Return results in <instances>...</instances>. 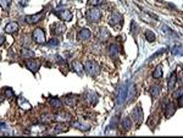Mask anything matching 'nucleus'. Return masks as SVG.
Here are the masks:
<instances>
[{
	"mask_svg": "<svg viewBox=\"0 0 183 138\" xmlns=\"http://www.w3.org/2000/svg\"><path fill=\"white\" fill-rule=\"evenodd\" d=\"M175 111H176V108H175V105L172 103L166 105V108H165V115H166V117H171L175 114Z\"/></svg>",
	"mask_w": 183,
	"mask_h": 138,
	"instance_id": "obj_16",
	"label": "nucleus"
},
{
	"mask_svg": "<svg viewBox=\"0 0 183 138\" xmlns=\"http://www.w3.org/2000/svg\"><path fill=\"white\" fill-rule=\"evenodd\" d=\"M26 66H27V69H29L31 71H33V72H37L39 67H40V61L39 60H35V59H28V60H26Z\"/></svg>",
	"mask_w": 183,
	"mask_h": 138,
	"instance_id": "obj_4",
	"label": "nucleus"
},
{
	"mask_svg": "<svg viewBox=\"0 0 183 138\" xmlns=\"http://www.w3.org/2000/svg\"><path fill=\"white\" fill-rule=\"evenodd\" d=\"M149 93H150V95L153 97V99H156L161 93V86H153V87L150 88V92Z\"/></svg>",
	"mask_w": 183,
	"mask_h": 138,
	"instance_id": "obj_14",
	"label": "nucleus"
},
{
	"mask_svg": "<svg viewBox=\"0 0 183 138\" xmlns=\"http://www.w3.org/2000/svg\"><path fill=\"white\" fill-rule=\"evenodd\" d=\"M91 37H92L91 31L87 29V28H83V29H81L80 32H78L77 39L78 40H88V39H91Z\"/></svg>",
	"mask_w": 183,
	"mask_h": 138,
	"instance_id": "obj_10",
	"label": "nucleus"
},
{
	"mask_svg": "<svg viewBox=\"0 0 183 138\" xmlns=\"http://www.w3.org/2000/svg\"><path fill=\"white\" fill-rule=\"evenodd\" d=\"M100 19H102V11L98 8H93L91 10H88V12H87V20L88 21L97 23L100 21Z\"/></svg>",
	"mask_w": 183,
	"mask_h": 138,
	"instance_id": "obj_1",
	"label": "nucleus"
},
{
	"mask_svg": "<svg viewBox=\"0 0 183 138\" xmlns=\"http://www.w3.org/2000/svg\"><path fill=\"white\" fill-rule=\"evenodd\" d=\"M5 43V37L4 35H0V45H3Z\"/></svg>",
	"mask_w": 183,
	"mask_h": 138,
	"instance_id": "obj_32",
	"label": "nucleus"
},
{
	"mask_svg": "<svg viewBox=\"0 0 183 138\" xmlns=\"http://www.w3.org/2000/svg\"><path fill=\"white\" fill-rule=\"evenodd\" d=\"M145 37H147V39H148L149 42H154V40L156 39L154 32H151V31H147V32H145Z\"/></svg>",
	"mask_w": 183,
	"mask_h": 138,
	"instance_id": "obj_24",
	"label": "nucleus"
},
{
	"mask_svg": "<svg viewBox=\"0 0 183 138\" xmlns=\"http://www.w3.org/2000/svg\"><path fill=\"white\" fill-rule=\"evenodd\" d=\"M127 93H128V88H127L126 86H122L121 89H120V92H118L117 99H116L117 105H122V104L125 103V100H126L127 98Z\"/></svg>",
	"mask_w": 183,
	"mask_h": 138,
	"instance_id": "obj_5",
	"label": "nucleus"
},
{
	"mask_svg": "<svg viewBox=\"0 0 183 138\" xmlns=\"http://www.w3.org/2000/svg\"><path fill=\"white\" fill-rule=\"evenodd\" d=\"M84 70L87 71V73L89 76H97L100 72L99 65L97 62H94V61H87L86 65H84Z\"/></svg>",
	"mask_w": 183,
	"mask_h": 138,
	"instance_id": "obj_2",
	"label": "nucleus"
},
{
	"mask_svg": "<svg viewBox=\"0 0 183 138\" xmlns=\"http://www.w3.org/2000/svg\"><path fill=\"white\" fill-rule=\"evenodd\" d=\"M49 104H50L54 109H61V106H62V103H61V100H60L59 98H51L50 102H49Z\"/></svg>",
	"mask_w": 183,
	"mask_h": 138,
	"instance_id": "obj_19",
	"label": "nucleus"
},
{
	"mask_svg": "<svg viewBox=\"0 0 183 138\" xmlns=\"http://www.w3.org/2000/svg\"><path fill=\"white\" fill-rule=\"evenodd\" d=\"M10 4H11V0H0V5H1V8L4 10H8Z\"/></svg>",
	"mask_w": 183,
	"mask_h": 138,
	"instance_id": "obj_25",
	"label": "nucleus"
},
{
	"mask_svg": "<svg viewBox=\"0 0 183 138\" xmlns=\"http://www.w3.org/2000/svg\"><path fill=\"white\" fill-rule=\"evenodd\" d=\"M109 23L111 24V26H117V24H122V16L120 15V13H117V12H115L112 13L111 16H110V19H109Z\"/></svg>",
	"mask_w": 183,
	"mask_h": 138,
	"instance_id": "obj_9",
	"label": "nucleus"
},
{
	"mask_svg": "<svg viewBox=\"0 0 183 138\" xmlns=\"http://www.w3.org/2000/svg\"><path fill=\"white\" fill-rule=\"evenodd\" d=\"M161 76H162V69H161V66H158L155 71L153 72V77L154 78H160Z\"/></svg>",
	"mask_w": 183,
	"mask_h": 138,
	"instance_id": "obj_23",
	"label": "nucleus"
},
{
	"mask_svg": "<svg viewBox=\"0 0 183 138\" xmlns=\"http://www.w3.org/2000/svg\"><path fill=\"white\" fill-rule=\"evenodd\" d=\"M4 94L6 98H13V91L11 88H5L4 89Z\"/></svg>",
	"mask_w": 183,
	"mask_h": 138,
	"instance_id": "obj_27",
	"label": "nucleus"
},
{
	"mask_svg": "<svg viewBox=\"0 0 183 138\" xmlns=\"http://www.w3.org/2000/svg\"><path fill=\"white\" fill-rule=\"evenodd\" d=\"M65 29H66V27L62 24L61 22H56L54 23L53 26H51V33L53 34H61V33H64L65 32Z\"/></svg>",
	"mask_w": 183,
	"mask_h": 138,
	"instance_id": "obj_7",
	"label": "nucleus"
},
{
	"mask_svg": "<svg viewBox=\"0 0 183 138\" xmlns=\"http://www.w3.org/2000/svg\"><path fill=\"white\" fill-rule=\"evenodd\" d=\"M21 54H22V58L24 59V60H28V59L34 58V53H33L32 50L27 49V48H23L22 51H21Z\"/></svg>",
	"mask_w": 183,
	"mask_h": 138,
	"instance_id": "obj_17",
	"label": "nucleus"
},
{
	"mask_svg": "<svg viewBox=\"0 0 183 138\" xmlns=\"http://www.w3.org/2000/svg\"><path fill=\"white\" fill-rule=\"evenodd\" d=\"M137 95V87L136 86H132V88L129 89V98L131 99H134Z\"/></svg>",
	"mask_w": 183,
	"mask_h": 138,
	"instance_id": "obj_26",
	"label": "nucleus"
},
{
	"mask_svg": "<svg viewBox=\"0 0 183 138\" xmlns=\"http://www.w3.org/2000/svg\"><path fill=\"white\" fill-rule=\"evenodd\" d=\"M48 45L49 46H57L59 45V40L55 39V38H53V39H50V40L48 42Z\"/></svg>",
	"mask_w": 183,
	"mask_h": 138,
	"instance_id": "obj_28",
	"label": "nucleus"
},
{
	"mask_svg": "<svg viewBox=\"0 0 183 138\" xmlns=\"http://www.w3.org/2000/svg\"><path fill=\"white\" fill-rule=\"evenodd\" d=\"M103 0H89V5L92 6H98Z\"/></svg>",
	"mask_w": 183,
	"mask_h": 138,
	"instance_id": "obj_29",
	"label": "nucleus"
},
{
	"mask_svg": "<svg viewBox=\"0 0 183 138\" xmlns=\"http://www.w3.org/2000/svg\"><path fill=\"white\" fill-rule=\"evenodd\" d=\"M178 106H180V108H182L183 106V95H181L180 99H178Z\"/></svg>",
	"mask_w": 183,
	"mask_h": 138,
	"instance_id": "obj_31",
	"label": "nucleus"
},
{
	"mask_svg": "<svg viewBox=\"0 0 183 138\" xmlns=\"http://www.w3.org/2000/svg\"><path fill=\"white\" fill-rule=\"evenodd\" d=\"M44 17V12H38L35 15H29V16H26V22L29 23V24H33V23L39 22Z\"/></svg>",
	"mask_w": 183,
	"mask_h": 138,
	"instance_id": "obj_6",
	"label": "nucleus"
},
{
	"mask_svg": "<svg viewBox=\"0 0 183 138\" xmlns=\"http://www.w3.org/2000/svg\"><path fill=\"white\" fill-rule=\"evenodd\" d=\"M18 29V24L17 22H10L5 26V32L6 33H15Z\"/></svg>",
	"mask_w": 183,
	"mask_h": 138,
	"instance_id": "obj_12",
	"label": "nucleus"
},
{
	"mask_svg": "<svg viewBox=\"0 0 183 138\" xmlns=\"http://www.w3.org/2000/svg\"><path fill=\"white\" fill-rule=\"evenodd\" d=\"M109 49H110V55H111L112 58H115V56L117 55V53H118V48H117V45H116V44H111Z\"/></svg>",
	"mask_w": 183,
	"mask_h": 138,
	"instance_id": "obj_22",
	"label": "nucleus"
},
{
	"mask_svg": "<svg viewBox=\"0 0 183 138\" xmlns=\"http://www.w3.org/2000/svg\"><path fill=\"white\" fill-rule=\"evenodd\" d=\"M117 122H118V117L116 116V117H114V120L111 121V124H110V127H111V128H115V126L117 125Z\"/></svg>",
	"mask_w": 183,
	"mask_h": 138,
	"instance_id": "obj_30",
	"label": "nucleus"
},
{
	"mask_svg": "<svg viewBox=\"0 0 183 138\" xmlns=\"http://www.w3.org/2000/svg\"><path fill=\"white\" fill-rule=\"evenodd\" d=\"M72 69L75 70L78 75H82L83 73V70H84V66L81 64L80 61H73L72 62Z\"/></svg>",
	"mask_w": 183,
	"mask_h": 138,
	"instance_id": "obj_18",
	"label": "nucleus"
},
{
	"mask_svg": "<svg viewBox=\"0 0 183 138\" xmlns=\"http://www.w3.org/2000/svg\"><path fill=\"white\" fill-rule=\"evenodd\" d=\"M132 117H133V120L136 121L137 125H139V124L142 122V120H143V111H142L140 106H137V108L133 110V113H132Z\"/></svg>",
	"mask_w": 183,
	"mask_h": 138,
	"instance_id": "obj_8",
	"label": "nucleus"
},
{
	"mask_svg": "<svg viewBox=\"0 0 183 138\" xmlns=\"http://www.w3.org/2000/svg\"><path fill=\"white\" fill-rule=\"evenodd\" d=\"M18 105L22 106V109H23V105H24V110H29L31 109V104L28 103V102H26L23 98H18Z\"/></svg>",
	"mask_w": 183,
	"mask_h": 138,
	"instance_id": "obj_21",
	"label": "nucleus"
},
{
	"mask_svg": "<svg viewBox=\"0 0 183 138\" xmlns=\"http://www.w3.org/2000/svg\"><path fill=\"white\" fill-rule=\"evenodd\" d=\"M131 126H132L131 119H129V117H125L123 121H122V127H123V130H125V131H128V130L131 128Z\"/></svg>",
	"mask_w": 183,
	"mask_h": 138,
	"instance_id": "obj_20",
	"label": "nucleus"
},
{
	"mask_svg": "<svg viewBox=\"0 0 183 138\" xmlns=\"http://www.w3.org/2000/svg\"><path fill=\"white\" fill-rule=\"evenodd\" d=\"M66 103L69 104L70 106H75V105H77V103H78V97H77V95L69 94V95L66 97Z\"/></svg>",
	"mask_w": 183,
	"mask_h": 138,
	"instance_id": "obj_15",
	"label": "nucleus"
},
{
	"mask_svg": "<svg viewBox=\"0 0 183 138\" xmlns=\"http://www.w3.org/2000/svg\"><path fill=\"white\" fill-rule=\"evenodd\" d=\"M55 13L64 21H71L72 20V12L70 11V10H62V11L55 12Z\"/></svg>",
	"mask_w": 183,
	"mask_h": 138,
	"instance_id": "obj_11",
	"label": "nucleus"
},
{
	"mask_svg": "<svg viewBox=\"0 0 183 138\" xmlns=\"http://www.w3.org/2000/svg\"><path fill=\"white\" fill-rule=\"evenodd\" d=\"M32 38L37 44H43L45 43V33L42 28H35L32 33Z\"/></svg>",
	"mask_w": 183,
	"mask_h": 138,
	"instance_id": "obj_3",
	"label": "nucleus"
},
{
	"mask_svg": "<svg viewBox=\"0 0 183 138\" xmlns=\"http://www.w3.org/2000/svg\"><path fill=\"white\" fill-rule=\"evenodd\" d=\"M176 82H177V73H176V71H173L172 75H171V77L169 78V83H167V86H169V91L175 89Z\"/></svg>",
	"mask_w": 183,
	"mask_h": 138,
	"instance_id": "obj_13",
	"label": "nucleus"
}]
</instances>
